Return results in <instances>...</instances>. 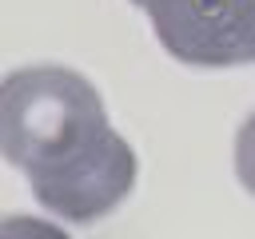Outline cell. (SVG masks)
<instances>
[{
    "label": "cell",
    "mask_w": 255,
    "mask_h": 239,
    "mask_svg": "<svg viewBox=\"0 0 255 239\" xmlns=\"http://www.w3.org/2000/svg\"><path fill=\"white\" fill-rule=\"evenodd\" d=\"M155 40L191 68L255 64V0H131Z\"/></svg>",
    "instance_id": "2"
},
{
    "label": "cell",
    "mask_w": 255,
    "mask_h": 239,
    "mask_svg": "<svg viewBox=\"0 0 255 239\" xmlns=\"http://www.w3.org/2000/svg\"><path fill=\"white\" fill-rule=\"evenodd\" d=\"M0 151L40 207L76 227L104 219L135 187V151L112 127L96 84L60 64L4 76Z\"/></svg>",
    "instance_id": "1"
},
{
    "label": "cell",
    "mask_w": 255,
    "mask_h": 239,
    "mask_svg": "<svg viewBox=\"0 0 255 239\" xmlns=\"http://www.w3.org/2000/svg\"><path fill=\"white\" fill-rule=\"evenodd\" d=\"M235 175H239V183L255 195V112L239 123V131H235Z\"/></svg>",
    "instance_id": "3"
}]
</instances>
